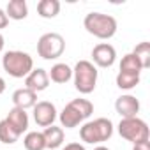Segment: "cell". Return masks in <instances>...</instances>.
Returning <instances> with one entry per match:
<instances>
[{"mask_svg": "<svg viewBox=\"0 0 150 150\" xmlns=\"http://www.w3.org/2000/svg\"><path fill=\"white\" fill-rule=\"evenodd\" d=\"M94 113V104L88 99H72L71 103H67L64 106V110L60 111L58 118L62 127L65 129H74L78 127L83 120H87L90 115Z\"/></svg>", "mask_w": 150, "mask_h": 150, "instance_id": "1", "label": "cell"}, {"mask_svg": "<svg viewBox=\"0 0 150 150\" xmlns=\"http://www.w3.org/2000/svg\"><path fill=\"white\" fill-rule=\"evenodd\" d=\"M83 27L90 35L103 41L111 39L117 34V20L103 13H88L83 20Z\"/></svg>", "mask_w": 150, "mask_h": 150, "instance_id": "2", "label": "cell"}, {"mask_svg": "<svg viewBox=\"0 0 150 150\" xmlns=\"http://www.w3.org/2000/svg\"><path fill=\"white\" fill-rule=\"evenodd\" d=\"M2 67L13 78H27L34 69V60L28 53L20 50L6 51L2 57Z\"/></svg>", "mask_w": 150, "mask_h": 150, "instance_id": "3", "label": "cell"}, {"mask_svg": "<svg viewBox=\"0 0 150 150\" xmlns=\"http://www.w3.org/2000/svg\"><path fill=\"white\" fill-rule=\"evenodd\" d=\"M97 67L90 60H80L72 69V80L76 90L83 96L92 94L97 85Z\"/></svg>", "mask_w": 150, "mask_h": 150, "instance_id": "4", "label": "cell"}, {"mask_svg": "<svg viewBox=\"0 0 150 150\" xmlns=\"http://www.w3.org/2000/svg\"><path fill=\"white\" fill-rule=\"evenodd\" d=\"M113 136V124L110 118H96L92 122H87L80 127V138L85 143L97 145L103 141H108Z\"/></svg>", "mask_w": 150, "mask_h": 150, "instance_id": "5", "label": "cell"}, {"mask_svg": "<svg viewBox=\"0 0 150 150\" xmlns=\"http://www.w3.org/2000/svg\"><path fill=\"white\" fill-rule=\"evenodd\" d=\"M118 134L131 141L132 145L146 141L150 138V131L145 120H141L139 117H132V118H122L118 124Z\"/></svg>", "mask_w": 150, "mask_h": 150, "instance_id": "6", "label": "cell"}, {"mask_svg": "<svg viewBox=\"0 0 150 150\" xmlns=\"http://www.w3.org/2000/svg\"><path fill=\"white\" fill-rule=\"evenodd\" d=\"M64 50H65V41L57 32L42 34L37 41V55L44 60H55L62 57Z\"/></svg>", "mask_w": 150, "mask_h": 150, "instance_id": "7", "label": "cell"}, {"mask_svg": "<svg viewBox=\"0 0 150 150\" xmlns=\"http://www.w3.org/2000/svg\"><path fill=\"white\" fill-rule=\"evenodd\" d=\"M92 64L96 67H103L108 69L115 64L117 60V50L110 44V42H99L97 46H94L92 50Z\"/></svg>", "mask_w": 150, "mask_h": 150, "instance_id": "8", "label": "cell"}, {"mask_svg": "<svg viewBox=\"0 0 150 150\" xmlns=\"http://www.w3.org/2000/svg\"><path fill=\"white\" fill-rule=\"evenodd\" d=\"M57 118V108L50 101H41L34 106V120L39 127H50L53 125Z\"/></svg>", "mask_w": 150, "mask_h": 150, "instance_id": "9", "label": "cell"}, {"mask_svg": "<svg viewBox=\"0 0 150 150\" xmlns=\"http://www.w3.org/2000/svg\"><path fill=\"white\" fill-rule=\"evenodd\" d=\"M139 101L131 96V94H125V96H120L117 101H115V110L117 113L122 117V118H132V117H138L139 113Z\"/></svg>", "mask_w": 150, "mask_h": 150, "instance_id": "10", "label": "cell"}, {"mask_svg": "<svg viewBox=\"0 0 150 150\" xmlns=\"http://www.w3.org/2000/svg\"><path fill=\"white\" fill-rule=\"evenodd\" d=\"M50 87V78H48V71L46 69H32L30 74L25 78V88L32 90V92H42Z\"/></svg>", "mask_w": 150, "mask_h": 150, "instance_id": "11", "label": "cell"}, {"mask_svg": "<svg viewBox=\"0 0 150 150\" xmlns=\"http://www.w3.org/2000/svg\"><path fill=\"white\" fill-rule=\"evenodd\" d=\"M20 136L28 129V113L25 111V110H20V108H13L9 113H7V117L4 118Z\"/></svg>", "mask_w": 150, "mask_h": 150, "instance_id": "12", "label": "cell"}, {"mask_svg": "<svg viewBox=\"0 0 150 150\" xmlns=\"http://www.w3.org/2000/svg\"><path fill=\"white\" fill-rule=\"evenodd\" d=\"M13 104H14V108H20V110L27 111L28 108H34L37 104V94L28 90V88H25V87L18 88L13 94Z\"/></svg>", "mask_w": 150, "mask_h": 150, "instance_id": "13", "label": "cell"}, {"mask_svg": "<svg viewBox=\"0 0 150 150\" xmlns=\"http://www.w3.org/2000/svg\"><path fill=\"white\" fill-rule=\"evenodd\" d=\"M48 78H50V81H53V83L64 85V83H67V81L72 78V69H71L67 64L58 62V64H55V65L50 69Z\"/></svg>", "mask_w": 150, "mask_h": 150, "instance_id": "14", "label": "cell"}, {"mask_svg": "<svg viewBox=\"0 0 150 150\" xmlns=\"http://www.w3.org/2000/svg\"><path fill=\"white\" fill-rule=\"evenodd\" d=\"M42 136H44L46 148H50V150H55V148L62 146V143H64V129L62 127H57V125L44 127Z\"/></svg>", "mask_w": 150, "mask_h": 150, "instance_id": "15", "label": "cell"}, {"mask_svg": "<svg viewBox=\"0 0 150 150\" xmlns=\"http://www.w3.org/2000/svg\"><path fill=\"white\" fill-rule=\"evenodd\" d=\"M6 14L9 20H16V21L25 20L28 16V6L25 0H11L6 7Z\"/></svg>", "mask_w": 150, "mask_h": 150, "instance_id": "16", "label": "cell"}, {"mask_svg": "<svg viewBox=\"0 0 150 150\" xmlns=\"http://www.w3.org/2000/svg\"><path fill=\"white\" fill-rule=\"evenodd\" d=\"M60 13V2L58 0H41L37 4V14L44 20H53Z\"/></svg>", "mask_w": 150, "mask_h": 150, "instance_id": "17", "label": "cell"}, {"mask_svg": "<svg viewBox=\"0 0 150 150\" xmlns=\"http://www.w3.org/2000/svg\"><path fill=\"white\" fill-rule=\"evenodd\" d=\"M117 87L120 90H132L139 85V74L136 72H125V71H118L117 74Z\"/></svg>", "mask_w": 150, "mask_h": 150, "instance_id": "18", "label": "cell"}, {"mask_svg": "<svg viewBox=\"0 0 150 150\" xmlns=\"http://www.w3.org/2000/svg\"><path fill=\"white\" fill-rule=\"evenodd\" d=\"M23 146L27 150H44L46 143H44V136L39 131H30L27 132V136L23 138Z\"/></svg>", "mask_w": 150, "mask_h": 150, "instance_id": "19", "label": "cell"}, {"mask_svg": "<svg viewBox=\"0 0 150 150\" xmlns=\"http://www.w3.org/2000/svg\"><path fill=\"white\" fill-rule=\"evenodd\" d=\"M131 53L139 60V64H141L143 69H148L150 67V42H146V41L139 42L138 46H134V50Z\"/></svg>", "mask_w": 150, "mask_h": 150, "instance_id": "20", "label": "cell"}, {"mask_svg": "<svg viewBox=\"0 0 150 150\" xmlns=\"http://www.w3.org/2000/svg\"><path fill=\"white\" fill-rule=\"evenodd\" d=\"M18 139H20V134H18L6 120H0V143L14 145Z\"/></svg>", "mask_w": 150, "mask_h": 150, "instance_id": "21", "label": "cell"}, {"mask_svg": "<svg viewBox=\"0 0 150 150\" xmlns=\"http://www.w3.org/2000/svg\"><path fill=\"white\" fill-rule=\"evenodd\" d=\"M120 71H125V72H136V74H139V72L143 71V67H141L139 60H138L132 53H127V55H124V57H122V60H120Z\"/></svg>", "mask_w": 150, "mask_h": 150, "instance_id": "22", "label": "cell"}, {"mask_svg": "<svg viewBox=\"0 0 150 150\" xmlns=\"http://www.w3.org/2000/svg\"><path fill=\"white\" fill-rule=\"evenodd\" d=\"M132 150H150V139H146V141H141V143H136V145H132Z\"/></svg>", "mask_w": 150, "mask_h": 150, "instance_id": "23", "label": "cell"}, {"mask_svg": "<svg viewBox=\"0 0 150 150\" xmlns=\"http://www.w3.org/2000/svg\"><path fill=\"white\" fill-rule=\"evenodd\" d=\"M7 25H9V18L4 9H0V28H6Z\"/></svg>", "mask_w": 150, "mask_h": 150, "instance_id": "24", "label": "cell"}, {"mask_svg": "<svg viewBox=\"0 0 150 150\" xmlns=\"http://www.w3.org/2000/svg\"><path fill=\"white\" fill-rule=\"evenodd\" d=\"M62 150H85V146L81 143H67Z\"/></svg>", "mask_w": 150, "mask_h": 150, "instance_id": "25", "label": "cell"}, {"mask_svg": "<svg viewBox=\"0 0 150 150\" xmlns=\"http://www.w3.org/2000/svg\"><path fill=\"white\" fill-rule=\"evenodd\" d=\"M4 90H6V81H4V78H0V96L4 94Z\"/></svg>", "mask_w": 150, "mask_h": 150, "instance_id": "26", "label": "cell"}, {"mask_svg": "<svg viewBox=\"0 0 150 150\" xmlns=\"http://www.w3.org/2000/svg\"><path fill=\"white\" fill-rule=\"evenodd\" d=\"M4 44H6V41H4V35L0 34V53H2V50H4Z\"/></svg>", "mask_w": 150, "mask_h": 150, "instance_id": "27", "label": "cell"}, {"mask_svg": "<svg viewBox=\"0 0 150 150\" xmlns=\"http://www.w3.org/2000/svg\"><path fill=\"white\" fill-rule=\"evenodd\" d=\"M94 150H110V148H108V146H103V145H99V146H96Z\"/></svg>", "mask_w": 150, "mask_h": 150, "instance_id": "28", "label": "cell"}]
</instances>
